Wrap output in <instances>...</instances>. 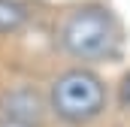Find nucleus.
<instances>
[{"instance_id": "nucleus-1", "label": "nucleus", "mask_w": 130, "mask_h": 127, "mask_svg": "<svg viewBox=\"0 0 130 127\" xmlns=\"http://www.w3.org/2000/svg\"><path fill=\"white\" fill-rule=\"evenodd\" d=\"M61 45L76 61H109L121 52V24L103 6L73 9L61 24Z\"/></svg>"}, {"instance_id": "nucleus-2", "label": "nucleus", "mask_w": 130, "mask_h": 127, "mask_svg": "<svg viewBox=\"0 0 130 127\" xmlns=\"http://www.w3.org/2000/svg\"><path fill=\"white\" fill-rule=\"evenodd\" d=\"M52 112L70 124H88L106 109V85L91 70H67L52 82Z\"/></svg>"}, {"instance_id": "nucleus-3", "label": "nucleus", "mask_w": 130, "mask_h": 127, "mask_svg": "<svg viewBox=\"0 0 130 127\" xmlns=\"http://www.w3.org/2000/svg\"><path fill=\"white\" fill-rule=\"evenodd\" d=\"M27 21V9L15 0H0V33H12Z\"/></svg>"}, {"instance_id": "nucleus-4", "label": "nucleus", "mask_w": 130, "mask_h": 127, "mask_svg": "<svg viewBox=\"0 0 130 127\" xmlns=\"http://www.w3.org/2000/svg\"><path fill=\"white\" fill-rule=\"evenodd\" d=\"M118 97H121V103L124 106H130V73L121 79V88H118Z\"/></svg>"}]
</instances>
